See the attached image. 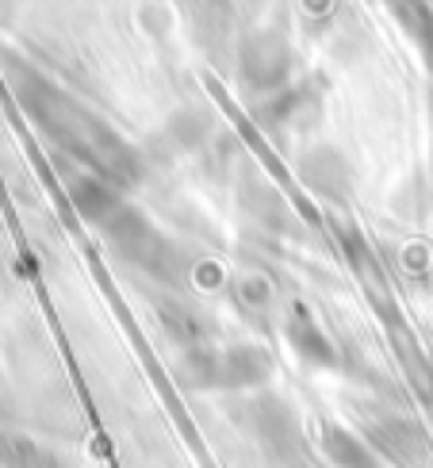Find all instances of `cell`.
<instances>
[{
	"label": "cell",
	"mask_w": 433,
	"mask_h": 468,
	"mask_svg": "<svg viewBox=\"0 0 433 468\" xmlns=\"http://www.w3.org/2000/svg\"><path fill=\"white\" fill-rule=\"evenodd\" d=\"M300 169H303V181L314 192H326V197H338V192H345L349 173H345V162L338 158V150H330V146L311 150L307 158L300 162Z\"/></svg>",
	"instance_id": "obj_8"
},
{
	"label": "cell",
	"mask_w": 433,
	"mask_h": 468,
	"mask_svg": "<svg viewBox=\"0 0 433 468\" xmlns=\"http://www.w3.org/2000/svg\"><path fill=\"white\" fill-rule=\"evenodd\" d=\"M322 450L338 468H387L364 438L342 431V426H322Z\"/></svg>",
	"instance_id": "obj_7"
},
{
	"label": "cell",
	"mask_w": 433,
	"mask_h": 468,
	"mask_svg": "<svg viewBox=\"0 0 433 468\" xmlns=\"http://www.w3.org/2000/svg\"><path fill=\"white\" fill-rule=\"evenodd\" d=\"M24 101L38 120V127H43L62 150H69L92 177H100L123 192L143 177L139 150H134L127 139H120V134H115L100 115H92L81 101H73L69 92L54 89L50 81H43V77H31Z\"/></svg>",
	"instance_id": "obj_2"
},
{
	"label": "cell",
	"mask_w": 433,
	"mask_h": 468,
	"mask_svg": "<svg viewBox=\"0 0 433 468\" xmlns=\"http://www.w3.org/2000/svg\"><path fill=\"white\" fill-rule=\"evenodd\" d=\"M238 73L253 92H284L291 77V47L277 31H253L242 54H238Z\"/></svg>",
	"instance_id": "obj_4"
},
{
	"label": "cell",
	"mask_w": 433,
	"mask_h": 468,
	"mask_svg": "<svg viewBox=\"0 0 433 468\" xmlns=\"http://www.w3.org/2000/svg\"><path fill=\"white\" fill-rule=\"evenodd\" d=\"M368 445L384 450V457L399 461V468H433V445L429 434L415 419L387 415L368 426Z\"/></svg>",
	"instance_id": "obj_5"
},
{
	"label": "cell",
	"mask_w": 433,
	"mask_h": 468,
	"mask_svg": "<svg viewBox=\"0 0 433 468\" xmlns=\"http://www.w3.org/2000/svg\"><path fill=\"white\" fill-rule=\"evenodd\" d=\"M288 342L303 361L319 365V368H338V346L330 342V335L311 315H295L288 323Z\"/></svg>",
	"instance_id": "obj_6"
},
{
	"label": "cell",
	"mask_w": 433,
	"mask_h": 468,
	"mask_svg": "<svg viewBox=\"0 0 433 468\" xmlns=\"http://www.w3.org/2000/svg\"><path fill=\"white\" fill-rule=\"evenodd\" d=\"M396 16H403V27L418 43L426 66L433 73V8H426V5H403V8H396Z\"/></svg>",
	"instance_id": "obj_9"
},
{
	"label": "cell",
	"mask_w": 433,
	"mask_h": 468,
	"mask_svg": "<svg viewBox=\"0 0 433 468\" xmlns=\"http://www.w3.org/2000/svg\"><path fill=\"white\" fill-rule=\"evenodd\" d=\"M277 373L269 349L238 342V346H204L188 354V380L195 388H223V392H238V388H265Z\"/></svg>",
	"instance_id": "obj_3"
},
{
	"label": "cell",
	"mask_w": 433,
	"mask_h": 468,
	"mask_svg": "<svg viewBox=\"0 0 433 468\" xmlns=\"http://www.w3.org/2000/svg\"><path fill=\"white\" fill-rule=\"evenodd\" d=\"M69 197H73L77 216L100 230V239L108 242L115 258H123L127 265H134L165 288H185L188 272H192L188 253L176 246L165 230H157L146 219V211H139L123 197V188L85 173V177L73 181Z\"/></svg>",
	"instance_id": "obj_1"
}]
</instances>
